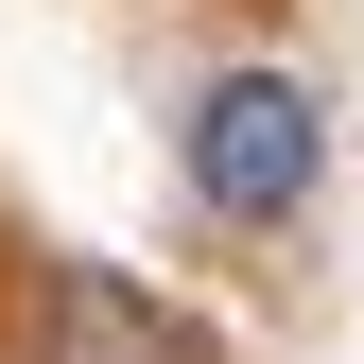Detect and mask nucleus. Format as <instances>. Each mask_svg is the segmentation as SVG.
<instances>
[{"label":"nucleus","mask_w":364,"mask_h":364,"mask_svg":"<svg viewBox=\"0 0 364 364\" xmlns=\"http://www.w3.org/2000/svg\"><path fill=\"white\" fill-rule=\"evenodd\" d=\"M312 173H330V105H312L295 70H225L208 105H191V191L225 225H295Z\"/></svg>","instance_id":"obj_1"},{"label":"nucleus","mask_w":364,"mask_h":364,"mask_svg":"<svg viewBox=\"0 0 364 364\" xmlns=\"http://www.w3.org/2000/svg\"><path fill=\"white\" fill-rule=\"evenodd\" d=\"M53 364H191V330H173L156 295H122L105 260H70L53 278Z\"/></svg>","instance_id":"obj_2"}]
</instances>
